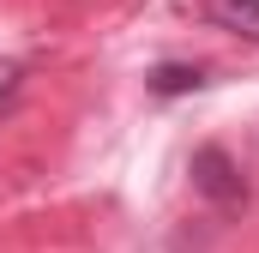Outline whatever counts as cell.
Instances as JSON below:
<instances>
[{
    "instance_id": "1",
    "label": "cell",
    "mask_w": 259,
    "mask_h": 253,
    "mask_svg": "<svg viewBox=\"0 0 259 253\" xmlns=\"http://www.w3.org/2000/svg\"><path fill=\"white\" fill-rule=\"evenodd\" d=\"M193 187L205 193L211 205H223V211L247 205V181H241V169H235V157H229L223 145H199L193 151Z\"/></svg>"
},
{
    "instance_id": "2",
    "label": "cell",
    "mask_w": 259,
    "mask_h": 253,
    "mask_svg": "<svg viewBox=\"0 0 259 253\" xmlns=\"http://www.w3.org/2000/svg\"><path fill=\"white\" fill-rule=\"evenodd\" d=\"M205 24L259 43V0H205Z\"/></svg>"
},
{
    "instance_id": "3",
    "label": "cell",
    "mask_w": 259,
    "mask_h": 253,
    "mask_svg": "<svg viewBox=\"0 0 259 253\" xmlns=\"http://www.w3.org/2000/svg\"><path fill=\"white\" fill-rule=\"evenodd\" d=\"M157 97H187V91H199L205 85V66H187V61H163L151 66V78H145Z\"/></svg>"
}]
</instances>
